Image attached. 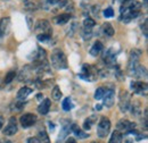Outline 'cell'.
I'll return each instance as SVG.
<instances>
[{
	"instance_id": "6da1fadb",
	"label": "cell",
	"mask_w": 148,
	"mask_h": 143,
	"mask_svg": "<svg viewBox=\"0 0 148 143\" xmlns=\"http://www.w3.org/2000/svg\"><path fill=\"white\" fill-rule=\"evenodd\" d=\"M140 7H141V5L133 0L130 1L129 3L124 5V8H122V10H121V20L123 23L131 22V19L136 18L139 15Z\"/></svg>"
},
{
	"instance_id": "7a4b0ae2",
	"label": "cell",
	"mask_w": 148,
	"mask_h": 143,
	"mask_svg": "<svg viewBox=\"0 0 148 143\" xmlns=\"http://www.w3.org/2000/svg\"><path fill=\"white\" fill-rule=\"evenodd\" d=\"M51 66L56 69H66L67 66V59L65 54L60 49H55L51 54Z\"/></svg>"
},
{
	"instance_id": "3957f363",
	"label": "cell",
	"mask_w": 148,
	"mask_h": 143,
	"mask_svg": "<svg viewBox=\"0 0 148 143\" xmlns=\"http://www.w3.org/2000/svg\"><path fill=\"white\" fill-rule=\"evenodd\" d=\"M111 131V122L107 117H101L97 126V135L99 138H106Z\"/></svg>"
},
{
	"instance_id": "277c9868",
	"label": "cell",
	"mask_w": 148,
	"mask_h": 143,
	"mask_svg": "<svg viewBox=\"0 0 148 143\" xmlns=\"http://www.w3.org/2000/svg\"><path fill=\"white\" fill-rule=\"evenodd\" d=\"M67 1L66 0H46L41 7L45 9V10H53L56 12V9H59V8H63L64 6H66Z\"/></svg>"
},
{
	"instance_id": "5b68a950",
	"label": "cell",
	"mask_w": 148,
	"mask_h": 143,
	"mask_svg": "<svg viewBox=\"0 0 148 143\" xmlns=\"http://www.w3.org/2000/svg\"><path fill=\"white\" fill-rule=\"evenodd\" d=\"M34 31L37 32L38 34H47V35H51L53 33V30H51V26L49 24V22L47 19H41L39 20L36 25V29Z\"/></svg>"
},
{
	"instance_id": "8992f818",
	"label": "cell",
	"mask_w": 148,
	"mask_h": 143,
	"mask_svg": "<svg viewBox=\"0 0 148 143\" xmlns=\"http://www.w3.org/2000/svg\"><path fill=\"white\" fill-rule=\"evenodd\" d=\"M131 98H130L129 92L122 90L120 92V101H119V106H120V109L122 112H125L129 110L130 106H131Z\"/></svg>"
},
{
	"instance_id": "52a82bcc",
	"label": "cell",
	"mask_w": 148,
	"mask_h": 143,
	"mask_svg": "<svg viewBox=\"0 0 148 143\" xmlns=\"http://www.w3.org/2000/svg\"><path fill=\"white\" fill-rule=\"evenodd\" d=\"M128 71L131 76H134L137 78H143V77H146L147 76V71H146V67L140 65V64H137L134 66H131L128 67Z\"/></svg>"
},
{
	"instance_id": "ba28073f",
	"label": "cell",
	"mask_w": 148,
	"mask_h": 143,
	"mask_svg": "<svg viewBox=\"0 0 148 143\" xmlns=\"http://www.w3.org/2000/svg\"><path fill=\"white\" fill-rule=\"evenodd\" d=\"M37 116L34 114H24L19 118V123L23 128H29L37 123Z\"/></svg>"
},
{
	"instance_id": "9c48e42d",
	"label": "cell",
	"mask_w": 148,
	"mask_h": 143,
	"mask_svg": "<svg viewBox=\"0 0 148 143\" xmlns=\"http://www.w3.org/2000/svg\"><path fill=\"white\" fill-rule=\"evenodd\" d=\"M96 76H97V69L89 64H84L81 72V77L88 81H92Z\"/></svg>"
},
{
	"instance_id": "30bf717a",
	"label": "cell",
	"mask_w": 148,
	"mask_h": 143,
	"mask_svg": "<svg viewBox=\"0 0 148 143\" xmlns=\"http://www.w3.org/2000/svg\"><path fill=\"white\" fill-rule=\"evenodd\" d=\"M17 122H16V118L15 117H10L8 124L6 125V127L3 128V134L5 135H8V136H12V135H15L17 133Z\"/></svg>"
},
{
	"instance_id": "8fae6325",
	"label": "cell",
	"mask_w": 148,
	"mask_h": 143,
	"mask_svg": "<svg viewBox=\"0 0 148 143\" xmlns=\"http://www.w3.org/2000/svg\"><path fill=\"white\" fill-rule=\"evenodd\" d=\"M131 88L133 89L134 93L137 94H140V95H147V91H148V86L146 83L144 82H132L131 83Z\"/></svg>"
},
{
	"instance_id": "7c38bea8",
	"label": "cell",
	"mask_w": 148,
	"mask_h": 143,
	"mask_svg": "<svg viewBox=\"0 0 148 143\" xmlns=\"http://www.w3.org/2000/svg\"><path fill=\"white\" fill-rule=\"evenodd\" d=\"M136 127V123H132V122H129V121H127V119H121L119 123H117V125H116V128H117V131L119 132H129L131 129H133Z\"/></svg>"
},
{
	"instance_id": "4fadbf2b",
	"label": "cell",
	"mask_w": 148,
	"mask_h": 143,
	"mask_svg": "<svg viewBox=\"0 0 148 143\" xmlns=\"http://www.w3.org/2000/svg\"><path fill=\"white\" fill-rule=\"evenodd\" d=\"M101 99H104V101H103V105L104 106H106L107 108H111L114 105V101H115L114 91L113 90H106Z\"/></svg>"
},
{
	"instance_id": "5bb4252c",
	"label": "cell",
	"mask_w": 148,
	"mask_h": 143,
	"mask_svg": "<svg viewBox=\"0 0 148 143\" xmlns=\"http://www.w3.org/2000/svg\"><path fill=\"white\" fill-rule=\"evenodd\" d=\"M143 54V51L139 50V49H132L130 51V57H129V66H134L137 64H139V59H140V56Z\"/></svg>"
},
{
	"instance_id": "9a60e30c",
	"label": "cell",
	"mask_w": 148,
	"mask_h": 143,
	"mask_svg": "<svg viewBox=\"0 0 148 143\" xmlns=\"http://www.w3.org/2000/svg\"><path fill=\"white\" fill-rule=\"evenodd\" d=\"M116 60V52H114V49H108L104 54V61L107 64V66H113Z\"/></svg>"
},
{
	"instance_id": "2e32d148",
	"label": "cell",
	"mask_w": 148,
	"mask_h": 143,
	"mask_svg": "<svg viewBox=\"0 0 148 143\" xmlns=\"http://www.w3.org/2000/svg\"><path fill=\"white\" fill-rule=\"evenodd\" d=\"M50 107H51V101L50 99H45L38 107V111L41 114V115H46L49 112L50 110Z\"/></svg>"
},
{
	"instance_id": "e0dca14e",
	"label": "cell",
	"mask_w": 148,
	"mask_h": 143,
	"mask_svg": "<svg viewBox=\"0 0 148 143\" xmlns=\"http://www.w3.org/2000/svg\"><path fill=\"white\" fill-rule=\"evenodd\" d=\"M10 27V18L9 17H3L0 19V33L2 35L7 34Z\"/></svg>"
},
{
	"instance_id": "ac0fdd59",
	"label": "cell",
	"mask_w": 148,
	"mask_h": 143,
	"mask_svg": "<svg viewBox=\"0 0 148 143\" xmlns=\"http://www.w3.org/2000/svg\"><path fill=\"white\" fill-rule=\"evenodd\" d=\"M70 131H71V126H70V124H66V125L63 126V127L60 128V133H59V135H58V139H57L56 143L63 142V141L65 140V138H67Z\"/></svg>"
},
{
	"instance_id": "d6986e66",
	"label": "cell",
	"mask_w": 148,
	"mask_h": 143,
	"mask_svg": "<svg viewBox=\"0 0 148 143\" xmlns=\"http://www.w3.org/2000/svg\"><path fill=\"white\" fill-rule=\"evenodd\" d=\"M71 131L73 132L74 134H75V136L77 138V139H81V140H83V139H87V138H89V134L88 133H86V132H83L80 127L77 125H73L71 126Z\"/></svg>"
},
{
	"instance_id": "ffe728a7",
	"label": "cell",
	"mask_w": 148,
	"mask_h": 143,
	"mask_svg": "<svg viewBox=\"0 0 148 143\" xmlns=\"http://www.w3.org/2000/svg\"><path fill=\"white\" fill-rule=\"evenodd\" d=\"M31 93H32V89H30V88H27V86H24V88L19 89L18 92H17V100L24 101Z\"/></svg>"
},
{
	"instance_id": "44dd1931",
	"label": "cell",
	"mask_w": 148,
	"mask_h": 143,
	"mask_svg": "<svg viewBox=\"0 0 148 143\" xmlns=\"http://www.w3.org/2000/svg\"><path fill=\"white\" fill-rule=\"evenodd\" d=\"M34 61L36 63H45V61H47V54H46L45 49L38 48L37 54L34 57Z\"/></svg>"
},
{
	"instance_id": "7402d4cb",
	"label": "cell",
	"mask_w": 148,
	"mask_h": 143,
	"mask_svg": "<svg viewBox=\"0 0 148 143\" xmlns=\"http://www.w3.org/2000/svg\"><path fill=\"white\" fill-rule=\"evenodd\" d=\"M101 50H103V43L100 41H96L92 44V47H91V49H90L89 52H90L91 56L96 57V56H98V54L101 52Z\"/></svg>"
},
{
	"instance_id": "603a6c76",
	"label": "cell",
	"mask_w": 148,
	"mask_h": 143,
	"mask_svg": "<svg viewBox=\"0 0 148 143\" xmlns=\"http://www.w3.org/2000/svg\"><path fill=\"white\" fill-rule=\"evenodd\" d=\"M70 19H71V15L67 14V13H65V14L58 15V16L55 18V23L57 25H64V24H66Z\"/></svg>"
},
{
	"instance_id": "cb8c5ba5",
	"label": "cell",
	"mask_w": 148,
	"mask_h": 143,
	"mask_svg": "<svg viewBox=\"0 0 148 143\" xmlns=\"http://www.w3.org/2000/svg\"><path fill=\"white\" fill-rule=\"evenodd\" d=\"M122 141H123V134L116 129L115 132L112 133V136L108 143H122Z\"/></svg>"
},
{
	"instance_id": "d4e9b609",
	"label": "cell",
	"mask_w": 148,
	"mask_h": 143,
	"mask_svg": "<svg viewBox=\"0 0 148 143\" xmlns=\"http://www.w3.org/2000/svg\"><path fill=\"white\" fill-rule=\"evenodd\" d=\"M37 139H38V142H39V143H49V142H50L49 136H48V134H47V132H46L45 129L39 131Z\"/></svg>"
},
{
	"instance_id": "484cf974",
	"label": "cell",
	"mask_w": 148,
	"mask_h": 143,
	"mask_svg": "<svg viewBox=\"0 0 148 143\" xmlns=\"http://www.w3.org/2000/svg\"><path fill=\"white\" fill-rule=\"evenodd\" d=\"M101 30H103V32H104V34L106 36H113L114 35V29H113V26H112L110 23H104L103 24V26H101Z\"/></svg>"
},
{
	"instance_id": "4316f807",
	"label": "cell",
	"mask_w": 148,
	"mask_h": 143,
	"mask_svg": "<svg viewBox=\"0 0 148 143\" xmlns=\"http://www.w3.org/2000/svg\"><path fill=\"white\" fill-rule=\"evenodd\" d=\"M24 6L30 12H34V10H37L38 8H39V3H38L37 1H30V0L29 1H25Z\"/></svg>"
},
{
	"instance_id": "83f0119b",
	"label": "cell",
	"mask_w": 148,
	"mask_h": 143,
	"mask_svg": "<svg viewBox=\"0 0 148 143\" xmlns=\"http://www.w3.org/2000/svg\"><path fill=\"white\" fill-rule=\"evenodd\" d=\"M62 95H63V94H62V91L59 89V86L55 85L53 91H51V97H53V99H54L55 101H58V100H60Z\"/></svg>"
},
{
	"instance_id": "f1b7e54d",
	"label": "cell",
	"mask_w": 148,
	"mask_h": 143,
	"mask_svg": "<svg viewBox=\"0 0 148 143\" xmlns=\"http://www.w3.org/2000/svg\"><path fill=\"white\" fill-rule=\"evenodd\" d=\"M73 107V105H72V100L70 99V98H65L64 99V101L62 102V108H63V110H65V111H70L71 109Z\"/></svg>"
},
{
	"instance_id": "f546056e",
	"label": "cell",
	"mask_w": 148,
	"mask_h": 143,
	"mask_svg": "<svg viewBox=\"0 0 148 143\" xmlns=\"http://www.w3.org/2000/svg\"><path fill=\"white\" fill-rule=\"evenodd\" d=\"M81 34H82V37H83V40H90L91 39V36H92V29H88V27H84L83 30H82V32H81Z\"/></svg>"
},
{
	"instance_id": "4dcf8cb0",
	"label": "cell",
	"mask_w": 148,
	"mask_h": 143,
	"mask_svg": "<svg viewBox=\"0 0 148 143\" xmlns=\"http://www.w3.org/2000/svg\"><path fill=\"white\" fill-rule=\"evenodd\" d=\"M96 122V119H95V116H91V117H89V118H87L86 119V122L83 123V129H86V131H89L90 128H91V126L92 124Z\"/></svg>"
},
{
	"instance_id": "1f68e13d",
	"label": "cell",
	"mask_w": 148,
	"mask_h": 143,
	"mask_svg": "<svg viewBox=\"0 0 148 143\" xmlns=\"http://www.w3.org/2000/svg\"><path fill=\"white\" fill-rule=\"evenodd\" d=\"M15 77H16V73H15V72H9V73L6 74V76H5V80H3L5 84H9V83H12L13 80H14Z\"/></svg>"
},
{
	"instance_id": "d6a6232c",
	"label": "cell",
	"mask_w": 148,
	"mask_h": 143,
	"mask_svg": "<svg viewBox=\"0 0 148 143\" xmlns=\"http://www.w3.org/2000/svg\"><path fill=\"white\" fill-rule=\"evenodd\" d=\"M131 109H132V114L136 115V116H138V115L141 114V106H140L139 102H133Z\"/></svg>"
},
{
	"instance_id": "836d02e7",
	"label": "cell",
	"mask_w": 148,
	"mask_h": 143,
	"mask_svg": "<svg viewBox=\"0 0 148 143\" xmlns=\"http://www.w3.org/2000/svg\"><path fill=\"white\" fill-rule=\"evenodd\" d=\"M105 88H98V89L96 90V92H95V99L96 100H100L101 98H103V95H104V93H105Z\"/></svg>"
},
{
	"instance_id": "e575fe53",
	"label": "cell",
	"mask_w": 148,
	"mask_h": 143,
	"mask_svg": "<svg viewBox=\"0 0 148 143\" xmlns=\"http://www.w3.org/2000/svg\"><path fill=\"white\" fill-rule=\"evenodd\" d=\"M95 24H96V22L91 17H87L84 19V22H83L84 27H88V29H92L93 26H95Z\"/></svg>"
},
{
	"instance_id": "d590c367",
	"label": "cell",
	"mask_w": 148,
	"mask_h": 143,
	"mask_svg": "<svg viewBox=\"0 0 148 143\" xmlns=\"http://www.w3.org/2000/svg\"><path fill=\"white\" fill-rule=\"evenodd\" d=\"M24 104H25L24 101H16L15 104L12 105V108H13L14 111H15V110H16V111H21L22 108H23V106H24Z\"/></svg>"
},
{
	"instance_id": "8d00e7d4",
	"label": "cell",
	"mask_w": 148,
	"mask_h": 143,
	"mask_svg": "<svg viewBox=\"0 0 148 143\" xmlns=\"http://www.w3.org/2000/svg\"><path fill=\"white\" fill-rule=\"evenodd\" d=\"M77 29H79V24L77 23H73L72 25H71V27H70V31L67 32V34L70 36H73L74 33L77 31Z\"/></svg>"
},
{
	"instance_id": "74e56055",
	"label": "cell",
	"mask_w": 148,
	"mask_h": 143,
	"mask_svg": "<svg viewBox=\"0 0 148 143\" xmlns=\"http://www.w3.org/2000/svg\"><path fill=\"white\" fill-rule=\"evenodd\" d=\"M51 39V35H47V34H38V40L40 42H49V40Z\"/></svg>"
},
{
	"instance_id": "f35d334b",
	"label": "cell",
	"mask_w": 148,
	"mask_h": 143,
	"mask_svg": "<svg viewBox=\"0 0 148 143\" xmlns=\"http://www.w3.org/2000/svg\"><path fill=\"white\" fill-rule=\"evenodd\" d=\"M104 16H105V17H107V18L113 17V16H114V10L112 9L111 7H110V8H107V9H105V10H104Z\"/></svg>"
},
{
	"instance_id": "ab89813d",
	"label": "cell",
	"mask_w": 148,
	"mask_h": 143,
	"mask_svg": "<svg viewBox=\"0 0 148 143\" xmlns=\"http://www.w3.org/2000/svg\"><path fill=\"white\" fill-rule=\"evenodd\" d=\"M147 19H145V22H144V24H141V31L144 32V35L147 36Z\"/></svg>"
},
{
	"instance_id": "60d3db41",
	"label": "cell",
	"mask_w": 148,
	"mask_h": 143,
	"mask_svg": "<svg viewBox=\"0 0 148 143\" xmlns=\"http://www.w3.org/2000/svg\"><path fill=\"white\" fill-rule=\"evenodd\" d=\"M27 143H39V142H38L37 138H30V139H27Z\"/></svg>"
},
{
	"instance_id": "b9f144b4",
	"label": "cell",
	"mask_w": 148,
	"mask_h": 143,
	"mask_svg": "<svg viewBox=\"0 0 148 143\" xmlns=\"http://www.w3.org/2000/svg\"><path fill=\"white\" fill-rule=\"evenodd\" d=\"M65 143H76V140H75L74 138H69V139L65 141Z\"/></svg>"
},
{
	"instance_id": "7bdbcfd3",
	"label": "cell",
	"mask_w": 148,
	"mask_h": 143,
	"mask_svg": "<svg viewBox=\"0 0 148 143\" xmlns=\"http://www.w3.org/2000/svg\"><path fill=\"white\" fill-rule=\"evenodd\" d=\"M2 126H3V118L0 117V128H2Z\"/></svg>"
},
{
	"instance_id": "ee69618b",
	"label": "cell",
	"mask_w": 148,
	"mask_h": 143,
	"mask_svg": "<svg viewBox=\"0 0 148 143\" xmlns=\"http://www.w3.org/2000/svg\"><path fill=\"white\" fill-rule=\"evenodd\" d=\"M49 126H50V131L53 132V131H54V127H55V125H54V124H51V123H49Z\"/></svg>"
},
{
	"instance_id": "f6af8a7d",
	"label": "cell",
	"mask_w": 148,
	"mask_h": 143,
	"mask_svg": "<svg viewBox=\"0 0 148 143\" xmlns=\"http://www.w3.org/2000/svg\"><path fill=\"white\" fill-rule=\"evenodd\" d=\"M96 109H97V110H100V109H101V105H97V106H96Z\"/></svg>"
},
{
	"instance_id": "bcb514c9",
	"label": "cell",
	"mask_w": 148,
	"mask_h": 143,
	"mask_svg": "<svg viewBox=\"0 0 148 143\" xmlns=\"http://www.w3.org/2000/svg\"><path fill=\"white\" fill-rule=\"evenodd\" d=\"M147 1L148 0H144V3H145V5H147Z\"/></svg>"
},
{
	"instance_id": "7dc6e473",
	"label": "cell",
	"mask_w": 148,
	"mask_h": 143,
	"mask_svg": "<svg viewBox=\"0 0 148 143\" xmlns=\"http://www.w3.org/2000/svg\"><path fill=\"white\" fill-rule=\"evenodd\" d=\"M5 143H13V142H12V141H6Z\"/></svg>"
},
{
	"instance_id": "c3c4849f",
	"label": "cell",
	"mask_w": 148,
	"mask_h": 143,
	"mask_svg": "<svg viewBox=\"0 0 148 143\" xmlns=\"http://www.w3.org/2000/svg\"><path fill=\"white\" fill-rule=\"evenodd\" d=\"M1 37H2V34H1V33H0V39H1Z\"/></svg>"
},
{
	"instance_id": "681fc988",
	"label": "cell",
	"mask_w": 148,
	"mask_h": 143,
	"mask_svg": "<svg viewBox=\"0 0 148 143\" xmlns=\"http://www.w3.org/2000/svg\"><path fill=\"white\" fill-rule=\"evenodd\" d=\"M90 143H99V142H95V141H93V142H90Z\"/></svg>"
},
{
	"instance_id": "f907efd6",
	"label": "cell",
	"mask_w": 148,
	"mask_h": 143,
	"mask_svg": "<svg viewBox=\"0 0 148 143\" xmlns=\"http://www.w3.org/2000/svg\"><path fill=\"white\" fill-rule=\"evenodd\" d=\"M0 82H1V80H0ZM0 85H1V83H0Z\"/></svg>"
}]
</instances>
